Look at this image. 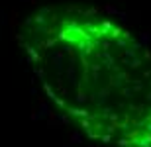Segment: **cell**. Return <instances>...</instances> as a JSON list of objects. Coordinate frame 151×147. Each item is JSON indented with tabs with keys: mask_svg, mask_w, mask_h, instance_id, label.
I'll return each instance as SVG.
<instances>
[{
	"mask_svg": "<svg viewBox=\"0 0 151 147\" xmlns=\"http://www.w3.org/2000/svg\"><path fill=\"white\" fill-rule=\"evenodd\" d=\"M24 47L45 94L102 143L151 147V59L106 20L43 12Z\"/></svg>",
	"mask_w": 151,
	"mask_h": 147,
	"instance_id": "cell-1",
	"label": "cell"
}]
</instances>
